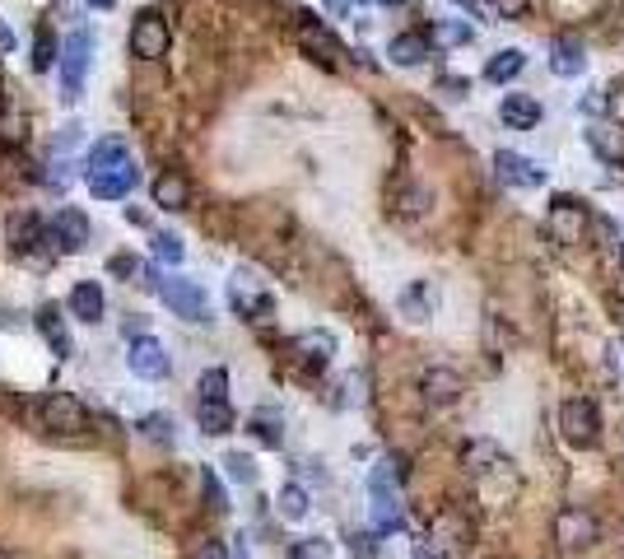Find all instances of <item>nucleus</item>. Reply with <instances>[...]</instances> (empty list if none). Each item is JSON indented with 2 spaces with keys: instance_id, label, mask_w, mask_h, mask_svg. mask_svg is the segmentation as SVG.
Returning a JSON list of instances; mask_svg holds the SVG:
<instances>
[{
  "instance_id": "1",
  "label": "nucleus",
  "mask_w": 624,
  "mask_h": 559,
  "mask_svg": "<svg viewBox=\"0 0 624 559\" xmlns=\"http://www.w3.org/2000/svg\"><path fill=\"white\" fill-rule=\"evenodd\" d=\"M368 494H373V532H401V527H406V508H401V466L396 462L373 466Z\"/></svg>"
},
{
  "instance_id": "2",
  "label": "nucleus",
  "mask_w": 624,
  "mask_h": 559,
  "mask_svg": "<svg viewBox=\"0 0 624 559\" xmlns=\"http://www.w3.org/2000/svg\"><path fill=\"white\" fill-rule=\"evenodd\" d=\"M89 56H94V33H89V28H75V33L61 42V103H80Z\"/></svg>"
},
{
  "instance_id": "3",
  "label": "nucleus",
  "mask_w": 624,
  "mask_h": 559,
  "mask_svg": "<svg viewBox=\"0 0 624 559\" xmlns=\"http://www.w3.org/2000/svg\"><path fill=\"white\" fill-rule=\"evenodd\" d=\"M163 299V308L182 322H210V299H205V289L196 280H182V275H159V289H154Z\"/></svg>"
},
{
  "instance_id": "4",
  "label": "nucleus",
  "mask_w": 624,
  "mask_h": 559,
  "mask_svg": "<svg viewBox=\"0 0 624 559\" xmlns=\"http://www.w3.org/2000/svg\"><path fill=\"white\" fill-rule=\"evenodd\" d=\"M559 434L569 438L573 448H597L601 438V410L592 396H569L559 406Z\"/></svg>"
},
{
  "instance_id": "5",
  "label": "nucleus",
  "mask_w": 624,
  "mask_h": 559,
  "mask_svg": "<svg viewBox=\"0 0 624 559\" xmlns=\"http://www.w3.org/2000/svg\"><path fill=\"white\" fill-rule=\"evenodd\" d=\"M587 224H592V215H587V205L573 201V196H555L550 210H545V233H550L559 247L587 243Z\"/></svg>"
},
{
  "instance_id": "6",
  "label": "nucleus",
  "mask_w": 624,
  "mask_h": 559,
  "mask_svg": "<svg viewBox=\"0 0 624 559\" xmlns=\"http://www.w3.org/2000/svg\"><path fill=\"white\" fill-rule=\"evenodd\" d=\"M462 462H466V471H471V480H480V485H489V480H503V485L513 490V462H508V452H503L499 443L475 438V443H466Z\"/></svg>"
},
{
  "instance_id": "7",
  "label": "nucleus",
  "mask_w": 624,
  "mask_h": 559,
  "mask_svg": "<svg viewBox=\"0 0 624 559\" xmlns=\"http://www.w3.org/2000/svg\"><path fill=\"white\" fill-rule=\"evenodd\" d=\"M229 308L238 317H266L271 313V289H266V280H261L257 271H247V266H238V271L229 275Z\"/></svg>"
},
{
  "instance_id": "8",
  "label": "nucleus",
  "mask_w": 624,
  "mask_h": 559,
  "mask_svg": "<svg viewBox=\"0 0 624 559\" xmlns=\"http://www.w3.org/2000/svg\"><path fill=\"white\" fill-rule=\"evenodd\" d=\"M38 415L42 429H52V434H84L89 429V410L80 406V396L70 392H47L38 401Z\"/></svg>"
},
{
  "instance_id": "9",
  "label": "nucleus",
  "mask_w": 624,
  "mask_h": 559,
  "mask_svg": "<svg viewBox=\"0 0 624 559\" xmlns=\"http://www.w3.org/2000/svg\"><path fill=\"white\" fill-rule=\"evenodd\" d=\"M597 536H601V522L587 513V508L569 504V508H559L555 513V541L564 550H587V546H597Z\"/></svg>"
},
{
  "instance_id": "10",
  "label": "nucleus",
  "mask_w": 624,
  "mask_h": 559,
  "mask_svg": "<svg viewBox=\"0 0 624 559\" xmlns=\"http://www.w3.org/2000/svg\"><path fill=\"white\" fill-rule=\"evenodd\" d=\"M42 243H52V229H47L33 210H14V215L5 219V247H10V257H33Z\"/></svg>"
},
{
  "instance_id": "11",
  "label": "nucleus",
  "mask_w": 624,
  "mask_h": 559,
  "mask_svg": "<svg viewBox=\"0 0 624 559\" xmlns=\"http://www.w3.org/2000/svg\"><path fill=\"white\" fill-rule=\"evenodd\" d=\"M126 364H131V373L145 382H159L173 373V359H168V345L154 341V336H136L131 341V350H126Z\"/></svg>"
},
{
  "instance_id": "12",
  "label": "nucleus",
  "mask_w": 624,
  "mask_h": 559,
  "mask_svg": "<svg viewBox=\"0 0 624 559\" xmlns=\"http://www.w3.org/2000/svg\"><path fill=\"white\" fill-rule=\"evenodd\" d=\"M168 52V24H163L159 10H140L136 24H131V56L140 61H159Z\"/></svg>"
},
{
  "instance_id": "13",
  "label": "nucleus",
  "mask_w": 624,
  "mask_h": 559,
  "mask_svg": "<svg viewBox=\"0 0 624 559\" xmlns=\"http://www.w3.org/2000/svg\"><path fill=\"white\" fill-rule=\"evenodd\" d=\"M494 173H499L503 187H517V191H536L545 187V168L527 154H513V150H499L494 154Z\"/></svg>"
},
{
  "instance_id": "14",
  "label": "nucleus",
  "mask_w": 624,
  "mask_h": 559,
  "mask_svg": "<svg viewBox=\"0 0 624 559\" xmlns=\"http://www.w3.org/2000/svg\"><path fill=\"white\" fill-rule=\"evenodd\" d=\"M89 215L84 210H75V205H61L52 215V243L61 247V252H80V247H89Z\"/></svg>"
},
{
  "instance_id": "15",
  "label": "nucleus",
  "mask_w": 624,
  "mask_h": 559,
  "mask_svg": "<svg viewBox=\"0 0 624 559\" xmlns=\"http://www.w3.org/2000/svg\"><path fill=\"white\" fill-rule=\"evenodd\" d=\"M420 392H424L429 406H452V401H462L466 382H462V373L457 369H443V364H438V369H424Z\"/></svg>"
},
{
  "instance_id": "16",
  "label": "nucleus",
  "mask_w": 624,
  "mask_h": 559,
  "mask_svg": "<svg viewBox=\"0 0 624 559\" xmlns=\"http://www.w3.org/2000/svg\"><path fill=\"white\" fill-rule=\"evenodd\" d=\"M136 187H140V168L136 164H117V168H108V173L89 178V191H94L98 201H126Z\"/></svg>"
},
{
  "instance_id": "17",
  "label": "nucleus",
  "mask_w": 624,
  "mask_h": 559,
  "mask_svg": "<svg viewBox=\"0 0 624 559\" xmlns=\"http://www.w3.org/2000/svg\"><path fill=\"white\" fill-rule=\"evenodd\" d=\"M33 327H38V336L47 345H52L56 359H70L75 355V345H70V331H66V317H61V308L56 303H42L38 313H33Z\"/></svg>"
},
{
  "instance_id": "18",
  "label": "nucleus",
  "mask_w": 624,
  "mask_h": 559,
  "mask_svg": "<svg viewBox=\"0 0 624 559\" xmlns=\"http://www.w3.org/2000/svg\"><path fill=\"white\" fill-rule=\"evenodd\" d=\"M550 70H555L559 80H573V75H583L587 70V47L573 33H559L550 42Z\"/></svg>"
},
{
  "instance_id": "19",
  "label": "nucleus",
  "mask_w": 624,
  "mask_h": 559,
  "mask_svg": "<svg viewBox=\"0 0 624 559\" xmlns=\"http://www.w3.org/2000/svg\"><path fill=\"white\" fill-rule=\"evenodd\" d=\"M499 122L508 131H531L541 122V98L536 94H503L499 98Z\"/></svg>"
},
{
  "instance_id": "20",
  "label": "nucleus",
  "mask_w": 624,
  "mask_h": 559,
  "mask_svg": "<svg viewBox=\"0 0 624 559\" xmlns=\"http://www.w3.org/2000/svg\"><path fill=\"white\" fill-rule=\"evenodd\" d=\"M587 145H592V154H597L601 164L624 168V131L615 122H592L587 126Z\"/></svg>"
},
{
  "instance_id": "21",
  "label": "nucleus",
  "mask_w": 624,
  "mask_h": 559,
  "mask_svg": "<svg viewBox=\"0 0 624 559\" xmlns=\"http://www.w3.org/2000/svg\"><path fill=\"white\" fill-rule=\"evenodd\" d=\"M294 355L308 364L312 373H322L326 364H331V355H336V336L331 331H303V336H294Z\"/></svg>"
},
{
  "instance_id": "22",
  "label": "nucleus",
  "mask_w": 624,
  "mask_h": 559,
  "mask_svg": "<svg viewBox=\"0 0 624 559\" xmlns=\"http://www.w3.org/2000/svg\"><path fill=\"white\" fill-rule=\"evenodd\" d=\"M117 164H131V154H126V140L122 136H103L89 145V154H84V173L89 178H98V173H108V168Z\"/></svg>"
},
{
  "instance_id": "23",
  "label": "nucleus",
  "mask_w": 624,
  "mask_h": 559,
  "mask_svg": "<svg viewBox=\"0 0 624 559\" xmlns=\"http://www.w3.org/2000/svg\"><path fill=\"white\" fill-rule=\"evenodd\" d=\"M66 308H70L75 317H80V322H89V327H94V322H103V313H108V299H103V285H94V280H80V285L70 289Z\"/></svg>"
},
{
  "instance_id": "24",
  "label": "nucleus",
  "mask_w": 624,
  "mask_h": 559,
  "mask_svg": "<svg viewBox=\"0 0 624 559\" xmlns=\"http://www.w3.org/2000/svg\"><path fill=\"white\" fill-rule=\"evenodd\" d=\"M387 56H392L396 66H424L429 56H434V47H429V33H396L392 42H387Z\"/></svg>"
},
{
  "instance_id": "25",
  "label": "nucleus",
  "mask_w": 624,
  "mask_h": 559,
  "mask_svg": "<svg viewBox=\"0 0 624 559\" xmlns=\"http://www.w3.org/2000/svg\"><path fill=\"white\" fill-rule=\"evenodd\" d=\"M154 205H163V210H187L191 205V182L182 178V173H159L150 187Z\"/></svg>"
},
{
  "instance_id": "26",
  "label": "nucleus",
  "mask_w": 624,
  "mask_h": 559,
  "mask_svg": "<svg viewBox=\"0 0 624 559\" xmlns=\"http://www.w3.org/2000/svg\"><path fill=\"white\" fill-rule=\"evenodd\" d=\"M434 303H438V289L429 285V280H415L410 289H401V299H396V308L410 317V322H424V317L434 313Z\"/></svg>"
},
{
  "instance_id": "27",
  "label": "nucleus",
  "mask_w": 624,
  "mask_h": 559,
  "mask_svg": "<svg viewBox=\"0 0 624 559\" xmlns=\"http://www.w3.org/2000/svg\"><path fill=\"white\" fill-rule=\"evenodd\" d=\"M247 429H252V438L266 443V448H280V443H285V420H280V410H271V406L252 410V415H247Z\"/></svg>"
},
{
  "instance_id": "28",
  "label": "nucleus",
  "mask_w": 624,
  "mask_h": 559,
  "mask_svg": "<svg viewBox=\"0 0 624 559\" xmlns=\"http://www.w3.org/2000/svg\"><path fill=\"white\" fill-rule=\"evenodd\" d=\"M136 434L145 438V443H154V448H173V443H177V424H173V415L150 410V415H140V420H136Z\"/></svg>"
},
{
  "instance_id": "29",
  "label": "nucleus",
  "mask_w": 624,
  "mask_h": 559,
  "mask_svg": "<svg viewBox=\"0 0 624 559\" xmlns=\"http://www.w3.org/2000/svg\"><path fill=\"white\" fill-rule=\"evenodd\" d=\"M196 424H201V434L224 438L233 429V406L229 401H196Z\"/></svg>"
},
{
  "instance_id": "30",
  "label": "nucleus",
  "mask_w": 624,
  "mask_h": 559,
  "mask_svg": "<svg viewBox=\"0 0 624 559\" xmlns=\"http://www.w3.org/2000/svg\"><path fill=\"white\" fill-rule=\"evenodd\" d=\"M522 70H527V52H517V47H503V52L489 56L485 80H489V84H508V80H517Z\"/></svg>"
},
{
  "instance_id": "31",
  "label": "nucleus",
  "mask_w": 624,
  "mask_h": 559,
  "mask_svg": "<svg viewBox=\"0 0 624 559\" xmlns=\"http://www.w3.org/2000/svg\"><path fill=\"white\" fill-rule=\"evenodd\" d=\"M299 42L308 47L312 56H317V61H336V56H345V47H340V42L331 38L322 24H303L299 28Z\"/></svg>"
},
{
  "instance_id": "32",
  "label": "nucleus",
  "mask_w": 624,
  "mask_h": 559,
  "mask_svg": "<svg viewBox=\"0 0 624 559\" xmlns=\"http://www.w3.org/2000/svg\"><path fill=\"white\" fill-rule=\"evenodd\" d=\"M275 508H280V518L285 522H303L308 518V508H312V499H308V490L303 485H280V494H275Z\"/></svg>"
},
{
  "instance_id": "33",
  "label": "nucleus",
  "mask_w": 624,
  "mask_h": 559,
  "mask_svg": "<svg viewBox=\"0 0 624 559\" xmlns=\"http://www.w3.org/2000/svg\"><path fill=\"white\" fill-rule=\"evenodd\" d=\"M196 401H229V373L205 369L201 378H196Z\"/></svg>"
},
{
  "instance_id": "34",
  "label": "nucleus",
  "mask_w": 624,
  "mask_h": 559,
  "mask_svg": "<svg viewBox=\"0 0 624 559\" xmlns=\"http://www.w3.org/2000/svg\"><path fill=\"white\" fill-rule=\"evenodd\" d=\"M56 52H61V47H56L52 28L38 24V33H33V70H38V75H47V70H52V61H56Z\"/></svg>"
},
{
  "instance_id": "35",
  "label": "nucleus",
  "mask_w": 624,
  "mask_h": 559,
  "mask_svg": "<svg viewBox=\"0 0 624 559\" xmlns=\"http://www.w3.org/2000/svg\"><path fill=\"white\" fill-rule=\"evenodd\" d=\"M224 471H229V480H238V485H257V462H252L247 452H224Z\"/></svg>"
},
{
  "instance_id": "36",
  "label": "nucleus",
  "mask_w": 624,
  "mask_h": 559,
  "mask_svg": "<svg viewBox=\"0 0 624 559\" xmlns=\"http://www.w3.org/2000/svg\"><path fill=\"white\" fill-rule=\"evenodd\" d=\"M154 257L168 261V266H177V261L187 257V243H182L177 233H154Z\"/></svg>"
},
{
  "instance_id": "37",
  "label": "nucleus",
  "mask_w": 624,
  "mask_h": 559,
  "mask_svg": "<svg viewBox=\"0 0 624 559\" xmlns=\"http://www.w3.org/2000/svg\"><path fill=\"white\" fill-rule=\"evenodd\" d=\"M294 559H331V541L326 536H299L294 546H289Z\"/></svg>"
},
{
  "instance_id": "38",
  "label": "nucleus",
  "mask_w": 624,
  "mask_h": 559,
  "mask_svg": "<svg viewBox=\"0 0 624 559\" xmlns=\"http://www.w3.org/2000/svg\"><path fill=\"white\" fill-rule=\"evenodd\" d=\"M201 490H205V499H210V513H224V508H229V494H224V485L215 480L210 466H201Z\"/></svg>"
},
{
  "instance_id": "39",
  "label": "nucleus",
  "mask_w": 624,
  "mask_h": 559,
  "mask_svg": "<svg viewBox=\"0 0 624 559\" xmlns=\"http://www.w3.org/2000/svg\"><path fill=\"white\" fill-rule=\"evenodd\" d=\"M434 42H443V47H462V42H471V24H434Z\"/></svg>"
},
{
  "instance_id": "40",
  "label": "nucleus",
  "mask_w": 624,
  "mask_h": 559,
  "mask_svg": "<svg viewBox=\"0 0 624 559\" xmlns=\"http://www.w3.org/2000/svg\"><path fill=\"white\" fill-rule=\"evenodd\" d=\"M606 117H611V122L624 131V80L606 84Z\"/></svg>"
},
{
  "instance_id": "41",
  "label": "nucleus",
  "mask_w": 624,
  "mask_h": 559,
  "mask_svg": "<svg viewBox=\"0 0 624 559\" xmlns=\"http://www.w3.org/2000/svg\"><path fill=\"white\" fill-rule=\"evenodd\" d=\"M108 275H117V280H131V275H140V257H131V252H117V257H108Z\"/></svg>"
},
{
  "instance_id": "42",
  "label": "nucleus",
  "mask_w": 624,
  "mask_h": 559,
  "mask_svg": "<svg viewBox=\"0 0 624 559\" xmlns=\"http://www.w3.org/2000/svg\"><path fill=\"white\" fill-rule=\"evenodd\" d=\"M489 10L499 14V19H522L531 10V0H489Z\"/></svg>"
},
{
  "instance_id": "43",
  "label": "nucleus",
  "mask_w": 624,
  "mask_h": 559,
  "mask_svg": "<svg viewBox=\"0 0 624 559\" xmlns=\"http://www.w3.org/2000/svg\"><path fill=\"white\" fill-rule=\"evenodd\" d=\"M438 89H443L448 98H466V94H471V80H462V75H443Z\"/></svg>"
},
{
  "instance_id": "44",
  "label": "nucleus",
  "mask_w": 624,
  "mask_h": 559,
  "mask_svg": "<svg viewBox=\"0 0 624 559\" xmlns=\"http://www.w3.org/2000/svg\"><path fill=\"white\" fill-rule=\"evenodd\" d=\"M191 559H229V546L224 541H201V546L191 550Z\"/></svg>"
},
{
  "instance_id": "45",
  "label": "nucleus",
  "mask_w": 624,
  "mask_h": 559,
  "mask_svg": "<svg viewBox=\"0 0 624 559\" xmlns=\"http://www.w3.org/2000/svg\"><path fill=\"white\" fill-rule=\"evenodd\" d=\"M75 140H80V122H66L61 126V136H56V150H70Z\"/></svg>"
},
{
  "instance_id": "46",
  "label": "nucleus",
  "mask_w": 624,
  "mask_h": 559,
  "mask_svg": "<svg viewBox=\"0 0 624 559\" xmlns=\"http://www.w3.org/2000/svg\"><path fill=\"white\" fill-rule=\"evenodd\" d=\"M452 5H457L466 19H485V0H452Z\"/></svg>"
},
{
  "instance_id": "47",
  "label": "nucleus",
  "mask_w": 624,
  "mask_h": 559,
  "mask_svg": "<svg viewBox=\"0 0 624 559\" xmlns=\"http://www.w3.org/2000/svg\"><path fill=\"white\" fill-rule=\"evenodd\" d=\"M126 331H131V336H145V317H136V313H131V317L122 322V336H126Z\"/></svg>"
},
{
  "instance_id": "48",
  "label": "nucleus",
  "mask_w": 624,
  "mask_h": 559,
  "mask_svg": "<svg viewBox=\"0 0 624 559\" xmlns=\"http://www.w3.org/2000/svg\"><path fill=\"white\" fill-rule=\"evenodd\" d=\"M410 559H443V555H438V550L429 546V541H420V546L410 550Z\"/></svg>"
},
{
  "instance_id": "49",
  "label": "nucleus",
  "mask_w": 624,
  "mask_h": 559,
  "mask_svg": "<svg viewBox=\"0 0 624 559\" xmlns=\"http://www.w3.org/2000/svg\"><path fill=\"white\" fill-rule=\"evenodd\" d=\"M322 5L336 14V19H345V14H350V0H322Z\"/></svg>"
},
{
  "instance_id": "50",
  "label": "nucleus",
  "mask_w": 624,
  "mask_h": 559,
  "mask_svg": "<svg viewBox=\"0 0 624 559\" xmlns=\"http://www.w3.org/2000/svg\"><path fill=\"white\" fill-rule=\"evenodd\" d=\"M229 559H252V555H247V541H243V536H233V546H229Z\"/></svg>"
},
{
  "instance_id": "51",
  "label": "nucleus",
  "mask_w": 624,
  "mask_h": 559,
  "mask_svg": "<svg viewBox=\"0 0 624 559\" xmlns=\"http://www.w3.org/2000/svg\"><path fill=\"white\" fill-rule=\"evenodd\" d=\"M10 42H14V33H10L5 24H0V47H10Z\"/></svg>"
},
{
  "instance_id": "52",
  "label": "nucleus",
  "mask_w": 624,
  "mask_h": 559,
  "mask_svg": "<svg viewBox=\"0 0 624 559\" xmlns=\"http://www.w3.org/2000/svg\"><path fill=\"white\" fill-rule=\"evenodd\" d=\"M373 5H392V10H396V5H401V0H373Z\"/></svg>"
},
{
  "instance_id": "53",
  "label": "nucleus",
  "mask_w": 624,
  "mask_h": 559,
  "mask_svg": "<svg viewBox=\"0 0 624 559\" xmlns=\"http://www.w3.org/2000/svg\"><path fill=\"white\" fill-rule=\"evenodd\" d=\"M94 5H98V10H108V5H112V0H94Z\"/></svg>"
},
{
  "instance_id": "54",
  "label": "nucleus",
  "mask_w": 624,
  "mask_h": 559,
  "mask_svg": "<svg viewBox=\"0 0 624 559\" xmlns=\"http://www.w3.org/2000/svg\"><path fill=\"white\" fill-rule=\"evenodd\" d=\"M0 559H10V555H5V550H0Z\"/></svg>"
}]
</instances>
